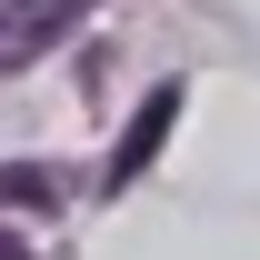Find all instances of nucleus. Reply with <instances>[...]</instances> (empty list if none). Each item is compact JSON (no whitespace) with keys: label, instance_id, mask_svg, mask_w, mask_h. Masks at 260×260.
<instances>
[{"label":"nucleus","instance_id":"1","mask_svg":"<svg viewBox=\"0 0 260 260\" xmlns=\"http://www.w3.org/2000/svg\"><path fill=\"white\" fill-rule=\"evenodd\" d=\"M90 0H0V70H20V60H40L50 40L80 20Z\"/></svg>","mask_w":260,"mask_h":260},{"label":"nucleus","instance_id":"2","mask_svg":"<svg viewBox=\"0 0 260 260\" xmlns=\"http://www.w3.org/2000/svg\"><path fill=\"white\" fill-rule=\"evenodd\" d=\"M170 120H180V90H150V100H140V120H130V130H120V150H110V190L150 170V150L170 140Z\"/></svg>","mask_w":260,"mask_h":260},{"label":"nucleus","instance_id":"3","mask_svg":"<svg viewBox=\"0 0 260 260\" xmlns=\"http://www.w3.org/2000/svg\"><path fill=\"white\" fill-rule=\"evenodd\" d=\"M0 260H40V250H20V240H10V230H0Z\"/></svg>","mask_w":260,"mask_h":260}]
</instances>
